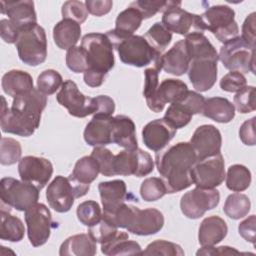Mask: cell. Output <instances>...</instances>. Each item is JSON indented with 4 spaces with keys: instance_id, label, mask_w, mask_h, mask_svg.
I'll use <instances>...</instances> for the list:
<instances>
[{
    "instance_id": "8992f818",
    "label": "cell",
    "mask_w": 256,
    "mask_h": 256,
    "mask_svg": "<svg viewBox=\"0 0 256 256\" xmlns=\"http://www.w3.org/2000/svg\"><path fill=\"white\" fill-rule=\"evenodd\" d=\"M203 27L223 44L239 36L235 11L227 5H214L200 15Z\"/></svg>"
},
{
    "instance_id": "7dc6e473",
    "label": "cell",
    "mask_w": 256,
    "mask_h": 256,
    "mask_svg": "<svg viewBox=\"0 0 256 256\" xmlns=\"http://www.w3.org/2000/svg\"><path fill=\"white\" fill-rule=\"evenodd\" d=\"M179 1H162V0H137L130 4L139 10L143 19H149L158 12H164L169 7L174 6Z\"/></svg>"
},
{
    "instance_id": "836d02e7",
    "label": "cell",
    "mask_w": 256,
    "mask_h": 256,
    "mask_svg": "<svg viewBox=\"0 0 256 256\" xmlns=\"http://www.w3.org/2000/svg\"><path fill=\"white\" fill-rule=\"evenodd\" d=\"M101 252L104 255H139L141 246L138 242L129 240L126 232L118 231L114 237L101 244Z\"/></svg>"
},
{
    "instance_id": "8d00e7d4",
    "label": "cell",
    "mask_w": 256,
    "mask_h": 256,
    "mask_svg": "<svg viewBox=\"0 0 256 256\" xmlns=\"http://www.w3.org/2000/svg\"><path fill=\"white\" fill-rule=\"evenodd\" d=\"M188 91L186 83L179 79H164L158 87V99L165 106L181 100Z\"/></svg>"
},
{
    "instance_id": "9c48e42d",
    "label": "cell",
    "mask_w": 256,
    "mask_h": 256,
    "mask_svg": "<svg viewBox=\"0 0 256 256\" xmlns=\"http://www.w3.org/2000/svg\"><path fill=\"white\" fill-rule=\"evenodd\" d=\"M113 169L115 176L143 177L154 170V161L151 155L141 148L125 149L114 156Z\"/></svg>"
},
{
    "instance_id": "9a60e30c",
    "label": "cell",
    "mask_w": 256,
    "mask_h": 256,
    "mask_svg": "<svg viewBox=\"0 0 256 256\" xmlns=\"http://www.w3.org/2000/svg\"><path fill=\"white\" fill-rule=\"evenodd\" d=\"M18 173L22 181L42 190L53 174V165L46 158L29 155L20 159Z\"/></svg>"
},
{
    "instance_id": "30bf717a",
    "label": "cell",
    "mask_w": 256,
    "mask_h": 256,
    "mask_svg": "<svg viewBox=\"0 0 256 256\" xmlns=\"http://www.w3.org/2000/svg\"><path fill=\"white\" fill-rule=\"evenodd\" d=\"M24 212L27 235L31 245L33 247L44 245L50 237L54 224L50 210L45 204L37 202Z\"/></svg>"
},
{
    "instance_id": "7402d4cb",
    "label": "cell",
    "mask_w": 256,
    "mask_h": 256,
    "mask_svg": "<svg viewBox=\"0 0 256 256\" xmlns=\"http://www.w3.org/2000/svg\"><path fill=\"white\" fill-rule=\"evenodd\" d=\"M0 12L8 19L17 24L20 28L37 24L34 2L31 0L21 1H0Z\"/></svg>"
},
{
    "instance_id": "db71d44e",
    "label": "cell",
    "mask_w": 256,
    "mask_h": 256,
    "mask_svg": "<svg viewBox=\"0 0 256 256\" xmlns=\"http://www.w3.org/2000/svg\"><path fill=\"white\" fill-rule=\"evenodd\" d=\"M247 84L245 76L237 71H230L220 80V88L226 92H238Z\"/></svg>"
},
{
    "instance_id": "52a82bcc",
    "label": "cell",
    "mask_w": 256,
    "mask_h": 256,
    "mask_svg": "<svg viewBox=\"0 0 256 256\" xmlns=\"http://www.w3.org/2000/svg\"><path fill=\"white\" fill-rule=\"evenodd\" d=\"M218 56L223 66L230 71L255 73V49L248 46L240 36L224 43Z\"/></svg>"
},
{
    "instance_id": "f5cc1de1",
    "label": "cell",
    "mask_w": 256,
    "mask_h": 256,
    "mask_svg": "<svg viewBox=\"0 0 256 256\" xmlns=\"http://www.w3.org/2000/svg\"><path fill=\"white\" fill-rule=\"evenodd\" d=\"M66 65L74 73H84L86 71V53L81 46H74L67 50Z\"/></svg>"
},
{
    "instance_id": "f6af8a7d",
    "label": "cell",
    "mask_w": 256,
    "mask_h": 256,
    "mask_svg": "<svg viewBox=\"0 0 256 256\" xmlns=\"http://www.w3.org/2000/svg\"><path fill=\"white\" fill-rule=\"evenodd\" d=\"M184 250L179 244L166 240H155L149 243L144 251L139 255H164V256H183Z\"/></svg>"
},
{
    "instance_id": "44dd1931",
    "label": "cell",
    "mask_w": 256,
    "mask_h": 256,
    "mask_svg": "<svg viewBox=\"0 0 256 256\" xmlns=\"http://www.w3.org/2000/svg\"><path fill=\"white\" fill-rule=\"evenodd\" d=\"M143 17L138 9L131 4L120 12L115 21V28L109 30L106 35L114 45L115 43L134 35V32L140 27Z\"/></svg>"
},
{
    "instance_id": "e575fe53",
    "label": "cell",
    "mask_w": 256,
    "mask_h": 256,
    "mask_svg": "<svg viewBox=\"0 0 256 256\" xmlns=\"http://www.w3.org/2000/svg\"><path fill=\"white\" fill-rule=\"evenodd\" d=\"M144 90L143 95L146 101L148 108L155 112L159 113L164 109V105L158 99V87H159V71L154 67L147 68L144 71Z\"/></svg>"
},
{
    "instance_id": "1f68e13d",
    "label": "cell",
    "mask_w": 256,
    "mask_h": 256,
    "mask_svg": "<svg viewBox=\"0 0 256 256\" xmlns=\"http://www.w3.org/2000/svg\"><path fill=\"white\" fill-rule=\"evenodd\" d=\"M190 60H219L218 53L209 39L202 33H193L184 39Z\"/></svg>"
},
{
    "instance_id": "f1b7e54d",
    "label": "cell",
    "mask_w": 256,
    "mask_h": 256,
    "mask_svg": "<svg viewBox=\"0 0 256 256\" xmlns=\"http://www.w3.org/2000/svg\"><path fill=\"white\" fill-rule=\"evenodd\" d=\"M3 91L12 98L26 94L34 89L32 76L25 71L13 69L6 72L1 81Z\"/></svg>"
},
{
    "instance_id": "6f0895ef",
    "label": "cell",
    "mask_w": 256,
    "mask_h": 256,
    "mask_svg": "<svg viewBox=\"0 0 256 256\" xmlns=\"http://www.w3.org/2000/svg\"><path fill=\"white\" fill-rule=\"evenodd\" d=\"M255 12L250 13L246 19L243 22L242 25V35L241 38L242 40L251 48L255 49V40H256V36H255Z\"/></svg>"
},
{
    "instance_id": "ab89813d",
    "label": "cell",
    "mask_w": 256,
    "mask_h": 256,
    "mask_svg": "<svg viewBox=\"0 0 256 256\" xmlns=\"http://www.w3.org/2000/svg\"><path fill=\"white\" fill-rule=\"evenodd\" d=\"M144 37L154 49L163 53L172 40V33L161 22H156L148 29Z\"/></svg>"
},
{
    "instance_id": "2e32d148",
    "label": "cell",
    "mask_w": 256,
    "mask_h": 256,
    "mask_svg": "<svg viewBox=\"0 0 256 256\" xmlns=\"http://www.w3.org/2000/svg\"><path fill=\"white\" fill-rule=\"evenodd\" d=\"M190 144L200 161L220 153L222 136L214 125L204 124L196 128L190 139Z\"/></svg>"
},
{
    "instance_id": "94428289",
    "label": "cell",
    "mask_w": 256,
    "mask_h": 256,
    "mask_svg": "<svg viewBox=\"0 0 256 256\" xmlns=\"http://www.w3.org/2000/svg\"><path fill=\"white\" fill-rule=\"evenodd\" d=\"M85 5L88 13L100 17L111 11L113 2L111 0H86Z\"/></svg>"
},
{
    "instance_id": "484cf974",
    "label": "cell",
    "mask_w": 256,
    "mask_h": 256,
    "mask_svg": "<svg viewBox=\"0 0 256 256\" xmlns=\"http://www.w3.org/2000/svg\"><path fill=\"white\" fill-rule=\"evenodd\" d=\"M111 140L125 149L138 147L136 127L133 120L126 115H116L111 118Z\"/></svg>"
},
{
    "instance_id": "f546056e",
    "label": "cell",
    "mask_w": 256,
    "mask_h": 256,
    "mask_svg": "<svg viewBox=\"0 0 256 256\" xmlns=\"http://www.w3.org/2000/svg\"><path fill=\"white\" fill-rule=\"evenodd\" d=\"M97 242L89 233H80L68 237L60 246V256H94Z\"/></svg>"
},
{
    "instance_id": "603a6c76",
    "label": "cell",
    "mask_w": 256,
    "mask_h": 256,
    "mask_svg": "<svg viewBox=\"0 0 256 256\" xmlns=\"http://www.w3.org/2000/svg\"><path fill=\"white\" fill-rule=\"evenodd\" d=\"M164 226V216L162 212L155 208L144 210L137 209L134 221L126 230L138 236H148L159 232Z\"/></svg>"
},
{
    "instance_id": "d4e9b609",
    "label": "cell",
    "mask_w": 256,
    "mask_h": 256,
    "mask_svg": "<svg viewBox=\"0 0 256 256\" xmlns=\"http://www.w3.org/2000/svg\"><path fill=\"white\" fill-rule=\"evenodd\" d=\"M190 62L191 60L183 39L177 41L167 52L162 54L160 65L161 69L165 72L175 76H181L188 71Z\"/></svg>"
},
{
    "instance_id": "be15d7a7",
    "label": "cell",
    "mask_w": 256,
    "mask_h": 256,
    "mask_svg": "<svg viewBox=\"0 0 256 256\" xmlns=\"http://www.w3.org/2000/svg\"><path fill=\"white\" fill-rule=\"evenodd\" d=\"M244 254L239 252L237 249L230 246H219V247H202L197 252L196 255H239Z\"/></svg>"
},
{
    "instance_id": "5bb4252c",
    "label": "cell",
    "mask_w": 256,
    "mask_h": 256,
    "mask_svg": "<svg viewBox=\"0 0 256 256\" xmlns=\"http://www.w3.org/2000/svg\"><path fill=\"white\" fill-rule=\"evenodd\" d=\"M225 162L221 153L197 161L191 169L193 184L201 188H216L225 179Z\"/></svg>"
},
{
    "instance_id": "91938a15",
    "label": "cell",
    "mask_w": 256,
    "mask_h": 256,
    "mask_svg": "<svg viewBox=\"0 0 256 256\" xmlns=\"http://www.w3.org/2000/svg\"><path fill=\"white\" fill-rule=\"evenodd\" d=\"M255 120L256 117H252L246 120L239 129V137L240 140L248 146H254L256 143L255 136Z\"/></svg>"
},
{
    "instance_id": "4316f807",
    "label": "cell",
    "mask_w": 256,
    "mask_h": 256,
    "mask_svg": "<svg viewBox=\"0 0 256 256\" xmlns=\"http://www.w3.org/2000/svg\"><path fill=\"white\" fill-rule=\"evenodd\" d=\"M111 118L112 116H96L87 123L84 129L85 142L93 147L105 146L112 143L111 140Z\"/></svg>"
},
{
    "instance_id": "bcb514c9",
    "label": "cell",
    "mask_w": 256,
    "mask_h": 256,
    "mask_svg": "<svg viewBox=\"0 0 256 256\" xmlns=\"http://www.w3.org/2000/svg\"><path fill=\"white\" fill-rule=\"evenodd\" d=\"M63 84L61 74L54 69H47L37 78V89L45 95L54 94Z\"/></svg>"
},
{
    "instance_id": "7c38bea8",
    "label": "cell",
    "mask_w": 256,
    "mask_h": 256,
    "mask_svg": "<svg viewBox=\"0 0 256 256\" xmlns=\"http://www.w3.org/2000/svg\"><path fill=\"white\" fill-rule=\"evenodd\" d=\"M56 100L68 110L71 116L77 118L87 117L96 111L95 99L81 93L77 84L70 79L63 82Z\"/></svg>"
},
{
    "instance_id": "4dcf8cb0",
    "label": "cell",
    "mask_w": 256,
    "mask_h": 256,
    "mask_svg": "<svg viewBox=\"0 0 256 256\" xmlns=\"http://www.w3.org/2000/svg\"><path fill=\"white\" fill-rule=\"evenodd\" d=\"M81 26L71 19H62L53 28V40L63 50H69L76 46L80 40Z\"/></svg>"
},
{
    "instance_id": "ba28073f",
    "label": "cell",
    "mask_w": 256,
    "mask_h": 256,
    "mask_svg": "<svg viewBox=\"0 0 256 256\" xmlns=\"http://www.w3.org/2000/svg\"><path fill=\"white\" fill-rule=\"evenodd\" d=\"M39 189L24 181L4 177L0 181V196L3 204L18 211H26L39 199Z\"/></svg>"
},
{
    "instance_id": "9f6ffc18",
    "label": "cell",
    "mask_w": 256,
    "mask_h": 256,
    "mask_svg": "<svg viewBox=\"0 0 256 256\" xmlns=\"http://www.w3.org/2000/svg\"><path fill=\"white\" fill-rule=\"evenodd\" d=\"M20 29L21 28L17 24L9 19H1L0 21V35L5 43H16Z\"/></svg>"
},
{
    "instance_id": "6da1fadb",
    "label": "cell",
    "mask_w": 256,
    "mask_h": 256,
    "mask_svg": "<svg viewBox=\"0 0 256 256\" xmlns=\"http://www.w3.org/2000/svg\"><path fill=\"white\" fill-rule=\"evenodd\" d=\"M0 126L4 133L29 137L39 127L41 115L47 105V96L34 88L30 92L13 98L10 108L2 97Z\"/></svg>"
},
{
    "instance_id": "d6986e66",
    "label": "cell",
    "mask_w": 256,
    "mask_h": 256,
    "mask_svg": "<svg viewBox=\"0 0 256 256\" xmlns=\"http://www.w3.org/2000/svg\"><path fill=\"white\" fill-rule=\"evenodd\" d=\"M176 130L164 118L147 123L142 129V139L145 146L155 152L163 150L174 138Z\"/></svg>"
},
{
    "instance_id": "60d3db41",
    "label": "cell",
    "mask_w": 256,
    "mask_h": 256,
    "mask_svg": "<svg viewBox=\"0 0 256 256\" xmlns=\"http://www.w3.org/2000/svg\"><path fill=\"white\" fill-rule=\"evenodd\" d=\"M76 214L78 220L87 227L97 224L103 215L100 205L94 200H87L80 203L77 207Z\"/></svg>"
},
{
    "instance_id": "ffe728a7",
    "label": "cell",
    "mask_w": 256,
    "mask_h": 256,
    "mask_svg": "<svg viewBox=\"0 0 256 256\" xmlns=\"http://www.w3.org/2000/svg\"><path fill=\"white\" fill-rule=\"evenodd\" d=\"M217 62L210 59L191 60L188 77L193 88L198 92H206L217 80Z\"/></svg>"
},
{
    "instance_id": "d6a6232c",
    "label": "cell",
    "mask_w": 256,
    "mask_h": 256,
    "mask_svg": "<svg viewBox=\"0 0 256 256\" xmlns=\"http://www.w3.org/2000/svg\"><path fill=\"white\" fill-rule=\"evenodd\" d=\"M202 114L218 123H229L235 117V107L227 98L211 97L205 99Z\"/></svg>"
},
{
    "instance_id": "74e56055",
    "label": "cell",
    "mask_w": 256,
    "mask_h": 256,
    "mask_svg": "<svg viewBox=\"0 0 256 256\" xmlns=\"http://www.w3.org/2000/svg\"><path fill=\"white\" fill-rule=\"evenodd\" d=\"M226 186L234 192H242L251 184V172L242 164L231 165L225 175Z\"/></svg>"
},
{
    "instance_id": "d590c367",
    "label": "cell",
    "mask_w": 256,
    "mask_h": 256,
    "mask_svg": "<svg viewBox=\"0 0 256 256\" xmlns=\"http://www.w3.org/2000/svg\"><path fill=\"white\" fill-rule=\"evenodd\" d=\"M0 216V238L10 242L21 241L25 235V227L22 220L4 209H1Z\"/></svg>"
},
{
    "instance_id": "cb8c5ba5",
    "label": "cell",
    "mask_w": 256,
    "mask_h": 256,
    "mask_svg": "<svg viewBox=\"0 0 256 256\" xmlns=\"http://www.w3.org/2000/svg\"><path fill=\"white\" fill-rule=\"evenodd\" d=\"M98 190L104 214L112 213L121 204L125 203L127 199H129L126 184L120 179L100 182Z\"/></svg>"
},
{
    "instance_id": "680465c9",
    "label": "cell",
    "mask_w": 256,
    "mask_h": 256,
    "mask_svg": "<svg viewBox=\"0 0 256 256\" xmlns=\"http://www.w3.org/2000/svg\"><path fill=\"white\" fill-rule=\"evenodd\" d=\"M96 103V111L93 115L96 116H112L115 111L114 100L107 95H99L94 97Z\"/></svg>"
},
{
    "instance_id": "83f0119b",
    "label": "cell",
    "mask_w": 256,
    "mask_h": 256,
    "mask_svg": "<svg viewBox=\"0 0 256 256\" xmlns=\"http://www.w3.org/2000/svg\"><path fill=\"white\" fill-rule=\"evenodd\" d=\"M228 233V226L224 219L217 215L203 219L199 226L198 241L202 247H210L221 242Z\"/></svg>"
},
{
    "instance_id": "6125c7cd",
    "label": "cell",
    "mask_w": 256,
    "mask_h": 256,
    "mask_svg": "<svg viewBox=\"0 0 256 256\" xmlns=\"http://www.w3.org/2000/svg\"><path fill=\"white\" fill-rule=\"evenodd\" d=\"M255 215H250L248 218L244 219L238 225V232L240 236L247 242H250L252 244L255 243Z\"/></svg>"
},
{
    "instance_id": "8fae6325",
    "label": "cell",
    "mask_w": 256,
    "mask_h": 256,
    "mask_svg": "<svg viewBox=\"0 0 256 256\" xmlns=\"http://www.w3.org/2000/svg\"><path fill=\"white\" fill-rule=\"evenodd\" d=\"M219 202L220 193L217 189L196 186L181 197L180 208L187 218L198 219L207 211L216 208Z\"/></svg>"
},
{
    "instance_id": "3957f363",
    "label": "cell",
    "mask_w": 256,
    "mask_h": 256,
    "mask_svg": "<svg viewBox=\"0 0 256 256\" xmlns=\"http://www.w3.org/2000/svg\"><path fill=\"white\" fill-rule=\"evenodd\" d=\"M81 47L86 53L87 60L84 82L89 87H99L115 64L113 44L106 34L93 32L82 37Z\"/></svg>"
},
{
    "instance_id": "e0dca14e",
    "label": "cell",
    "mask_w": 256,
    "mask_h": 256,
    "mask_svg": "<svg viewBox=\"0 0 256 256\" xmlns=\"http://www.w3.org/2000/svg\"><path fill=\"white\" fill-rule=\"evenodd\" d=\"M76 198V193L70 180L68 177L61 175L56 176L46 190V199L49 206L59 213L68 212Z\"/></svg>"
},
{
    "instance_id": "7a4b0ae2",
    "label": "cell",
    "mask_w": 256,
    "mask_h": 256,
    "mask_svg": "<svg viewBox=\"0 0 256 256\" xmlns=\"http://www.w3.org/2000/svg\"><path fill=\"white\" fill-rule=\"evenodd\" d=\"M197 161L190 142H178L156 152L155 164L167 193L180 192L193 184L191 169Z\"/></svg>"
},
{
    "instance_id": "f35d334b",
    "label": "cell",
    "mask_w": 256,
    "mask_h": 256,
    "mask_svg": "<svg viewBox=\"0 0 256 256\" xmlns=\"http://www.w3.org/2000/svg\"><path fill=\"white\" fill-rule=\"evenodd\" d=\"M251 208V202L247 195L236 192L230 194L224 203L223 211L231 219L238 220L245 217Z\"/></svg>"
},
{
    "instance_id": "277c9868",
    "label": "cell",
    "mask_w": 256,
    "mask_h": 256,
    "mask_svg": "<svg viewBox=\"0 0 256 256\" xmlns=\"http://www.w3.org/2000/svg\"><path fill=\"white\" fill-rule=\"evenodd\" d=\"M113 47L124 64L140 68L153 63L155 69L159 72L162 70L160 65L162 53L154 49L144 36L132 35L115 43Z\"/></svg>"
},
{
    "instance_id": "681fc988",
    "label": "cell",
    "mask_w": 256,
    "mask_h": 256,
    "mask_svg": "<svg viewBox=\"0 0 256 256\" xmlns=\"http://www.w3.org/2000/svg\"><path fill=\"white\" fill-rule=\"evenodd\" d=\"M91 156L97 161L100 173L106 177L115 176L113 169L114 154L104 146H96L91 152Z\"/></svg>"
},
{
    "instance_id": "ac0fdd59",
    "label": "cell",
    "mask_w": 256,
    "mask_h": 256,
    "mask_svg": "<svg viewBox=\"0 0 256 256\" xmlns=\"http://www.w3.org/2000/svg\"><path fill=\"white\" fill-rule=\"evenodd\" d=\"M99 173L98 163L91 155L84 156L77 160L71 174L68 176L77 198L87 194L90 184L98 177Z\"/></svg>"
},
{
    "instance_id": "f907efd6",
    "label": "cell",
    "mask_w": 256,
    "mask_h": 256,
    "mask_svg": "<svg viewBox=\"0 0 256 256\" xmlns=\"http://www.w3.org/2000/svg\"><path fill=\"white\" fill-rule=\"evenodd\" d=\"M234 107L242 114L253 112L256 108L255 104V87L245 86L234 96Z\"/></svg>"
},
{
    "instance_id": "b9f144b4",
    "label": "cell",
    "mask_w": 256,
    "mask_h": 256,
    "mask_svg": "<svg viewBox=\"0 0 256 256\" xmlns=\"http://www.w3.org/2000/svg\"><path fill=\"white\" fill-rule=\"evenodd\" d=\"M167 194L164 181L159 177L146 178L140 186V195L144 201L153 202Z\"/></svg>"
},
{
    "instance_id": "11a10c76",
    "label": "cell",
    "mask_w": 256,
    "mask_h": 256,
    "mask_svg": "<svg viewBox=\"0 0 256 256\" xmlns=\"http://www.w3.org/2000/svg\"><path fill=\"white\" fill-rule=\"evenodd\" d=\"M177 102H180L193 115H195V114H202L204 103H205V98L196 91L188 90L187 93L185 94V96Z\"/></svg>"
},
{
    "instance_id": "816d5d0a",
    "label": "cell",
    "mask_w": 256,
    "mask_h": 256,
    "mask_svg": "<svg viewBox=\"0 0 256 256\" xmlns=\"http://www.w3.org/2000/svg\"><path fill=\"white\" fill-rule=\"evenodd\" d=\"M63 19H71L79 24L86 21L88 17V10L86 8L85 2L81 1H66L62 5L61 9Z\"/></svg>"
},
{
    "instance_id": "7bdbcfd3",
    "label": "cell",
    "mask_w": 256,
    "mask_h": 256,
    "mask_svg": "<svg viewBox=\"0 0 256 256\" xmlns=\"http://www.w3.org/2000/svg\"><path fill=\"white\" fill-rule=\"evenodd\" d=\"M193 114L180 102L171 103L165 112L164 119L175 129H180L186 126L192 119Z\"/></svg>"
},
{
    "instance_id": "c3c4849f",
    "label": "cell",
    "mask_w": 256,
    "mask_h": 256,
    "mask_svg": "<svg viewBox=\"0 0 256 256\" xmlns=\"http://www.w3.org/2000/svg\"><path fill=\"white\" fill-rule=\"evenodd\" d=\"M117 232L118 228L103 215L101 220L97 224L89 227L88 229L89 235L94 239V241L100 244L110 240L116 235Z\"/></svg>"
},
{
    "instance_id": "ee69618b",
    "label": "cell",
    "mask_w": 256,
    "mask_h": 256,
    "mask_svg": "<svg viewBox=\"0 0 256 256\" xmlns=\"http://www.w3.org/2000/svg\"><path fill=\"white\" fill-rule=\"evenodd\" d=\"M22 148L20 143L10 137H2L0 144V163L2 165H13L20 161Z\"/></svg>"
},
{
    "instance_id": "5b68a950",
    "label": "cell",
    "mask_w": 256,
    "mask_h": 256,
    "mask_svg": "<svg viewBox=\"0 0 256 256\" xmlns=\"http://www.w3.org/2000/svg\"><path fill=\"white\" fill-rule=\"evenodd\" d=\"M20 60L29 66H38L47 58V38L45 30L38 24L20 29L15 43Z\"/></svg>"
},
{
    "instance_id": "4fadbf2b",
    "label": "cell",
    "mask_w": 256,
    "mask_h": 256,
    "mask_svg": "<svg viewBox=\"0 0 256 256\" xmlns=\"http://www.w3.org/2000/svg\"><path fill=\"white\" fill-rule=\"evenodd\" d=\"M181 2L163 12L162 24L171 33L188 36L193 33H204L205 29L200 15L190 13L181 8Z\"/></svg>"
}]
</instances>
